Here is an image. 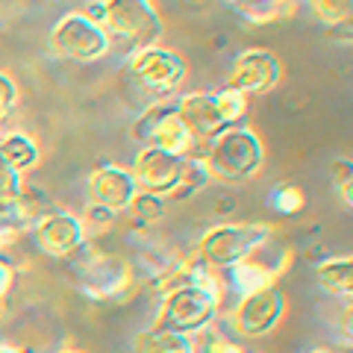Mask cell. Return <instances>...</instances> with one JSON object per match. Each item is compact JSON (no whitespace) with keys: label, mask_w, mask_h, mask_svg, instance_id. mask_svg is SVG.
<instances>
[{"label":"cell","mask_w":353,"mask_h":353,"mask_svg":"<svg viewBox=\"0 0 353 353\" xmlns=\"http://www.w3.org/2000/svg\"><path fill=\"white\" fill-rule=\"evenodd\" d=\"M221 271H212L203 283H185L176 285L168 294L159 297L157 309V327L168 333L194 336L215 324L218 309H221Z\"/></svg>","instance_id":"cell-1"},{"label":"cell","mask_w":353,"mask_h":353,"mask_svg":"<svg viewBox=\"0 0 353 353\" xmlns=\"http://www.w3.org/2000/svg\"><path fill=\"white\" fill-rule=\"evenodd\" d=\"M203 165L209 176L221 183L253 180L265 165V145L248 124L227 127L206 145Z\"/></svg>","instance_id":"cell-2"},{"label":"cell","mask_w":353,"mask_h":353,"mask_svg":"<svg viewBox=\"0 0 353 353\" xmlns=\"http://www.w3.org/2000/svg\"><path fill=\"white\" fill-rule=\"evenodd\" d=\"M274 239V230L262 221L250 224H215L197 241V259L212 271H227L236 262L253 256L259 248H265Z\"/></svg>","instance_id":"cell-3"},{"label":"cell","mask_w":353,"mask_h":353,"mask_svg":"<svg viewBox=\"0 0 353 353\" xmlns=\"http://www.w3.org/2000/svg\"><path fill=\"white\" fill-rule=\"evenodd\" d=\"M132 139L139 141L141 148H157L165 153H174V157L183 159H203L206 145L192 139V132L185 130V124L176 115L174 103H153L132 121Z\"/></svg>","instance_id":"cell-4"},{"label":"cell","mask_w":353,"mask_h":353,"mask_svg":"<svg viewBox=\"0 0 353 353\" xmlns=\"http://www.w3.org/2000/svg\"><path fill=\"white\" fill-rule=\"evenodd\" d=\"M103 9L106 36L127 44L130 50L153 48L162 39L165 24L153 0H103Z\"/></svg>","instance_id":"cell-5"},{"label":"cell","mask_w":353,"mask_h":353,"mask_svg":"<svg viewBox=\"0 0 353 353\" xmlns=\"http://www.w3.org/2000/svg\"><path fill=\"white\" fill-rule=\"evenodd\" d=\"M77 274H80V292L92 301H124L132 292V265L112 253L101 250H85V245L77 250Z\"/></svg>","instance_id":"cell-6"},{"label":"cell","mask_w":353,"mask_h":353,"mask_svg":"<svg viewBox=\"0 0 353 353\" xmlns=\"http://www.w3.org/2000/svg\"><path fill=\"white\" fill-rule=\"evenodd\" d=\"M127 71L132 77V83L139 88H145L153 97H168L174 92H180V85L185 83V59L176 50L168 48H141L132 50V57L127 62Z\"/></svg>","instance_id":"cell-7"},{"label":"cell","mask_w":353,"mask_h":353,"mask_svg":"<svg viewBox=\"0 0 353 353\" xmlns=\"http://www.w3.org/2000/svg\"><path fill=\"white\" fill-rule=\"evenodd\" d=\"M50 48L62 59L88 65V62H97L106 57L109 48H112V39L106 36L103 27L92 24L83 12H68L53 24Z\"/></svg>","instance_id":"cell-8"},{"label":"cell","mask_w":353,"mask_h":353,"mask_svg":"<svg viewBox=\"0 0 353 353\" xmlns=\"http://www.w3.org/2000/svg\"><path fill=\"white\" fill-rule=\"evenodd\" d=\"M285 318V294L277 285H268L262 292L239 297V303L230 312V327L236 339H265L283 324Z\"/></svg>","instance_id":"cell-9"},{"label":"cell","mask_w":353,"mask_h":353,"mask_svg":"<svg viewBox=\"0 0 353 353\" xmlns=\"http://www.w3.org/2000/svg\"><path fill=\"white\" fill-rule=\"evenodd\" d=\"M32 239H36V245L44 256L71 259L85 245L83 218L65 212V209H50L48 215H41L32 224Z\"/></svg>","instance_id":"cell-10"},{"label":"cell","mask_w":353,"mask_h":353,"mask_svg":"<svg viewBox=\"0 0 353 353\" xmlns=\"http://www.w3.org/2000/svg\"><path fill=\"white\" fill-rule=\"evenodd\" d=\"M283 80V65L280 57L265 48H248L233 59V71H230V83L239 88L241 94H268Z\"/></svg>","instance_id":"cell-11"},{"label":"cell","mask_w":353,"mask_h":353,"mask_svg":"<svg viewBox=\"0 0 353 353\" xmlns=\"http://www.w3.org/2000/svg\"><path fill=\"white\" fill-rule=\"evenodd\" d=\"M183 157H174V153H165L157 148H141L132 159V180L141 192H150V194H159V197H168L174 192L176 180L183 174Z\"/></svg>","instance_id":"cell-12"},{"label":"cell","mask_w":353,"mask_h":353,"mask_svg":"<svg viewBox=\"0 0 353 353\" xmlns=\"http://www.w3.org/2000/svg\"><path fill=\"white\" fill-rule=\"evenodd\" d=\"M136 192L139 185L132 180V174L127 168H121V165H101L88 176L92 203H101L106 209H112V212H124Z\"/></svg>","instance_id":"cell-13"},{"label":"cell","mask_w":353,"mask_h":353,"mask_svg":"<svg viewBox=\"0 0 353 353\" xmlns=\"http://www.w3.org/2000/svg\"><path fill=\"white\" fill-rule=\"evenodd\" d=\"M176 106V115L185 124V130L192 132L194 141H212L224 127V121L218 115V106H215V97L209 92H192V94H183L180 101L174 103Z\"/></svg>","instance_id":"cell-14"},{"label":"cell","mask_w":353,"mask_h":353,"mask_svg":"<svg viewBox=\"0 0 353 353\" xmlns=\"http://www.w3.org/2000/svg\"><path fill=\"white\" fill-rule=\"evenodd\" d=\"M227 289H233L236 294H253V292H262L268 285H277V277L283 274V265L274 262V259H265L262 248L253 253V256L236 262L233 268H227Z\"/></svg>","instance_id":"cell-15"},{"label":"cell","mask_w":353,"mask_h":353,"mask_svg":"<svg viewBox=\"0 0 353 353\" xmlns=\"http://www.w3.org/2000/svg\"><path fill=\"white\" fill-rule=\"evenodd\" d=\"M315 283L327 297L333 301H350L353 294V259L347 256H330L315 265Z\"/></svg>","instance_id":"cell-16"},{"label":"cell","mask_w":353,"mask_h":353,"mask_svg":"<svg viewBox=\"0 0 353 353\" xmlns=\"http://www.w3.org/2000/svg\"><path fill=\"white\" fill-rule=\"evenodd\" d=\"M127 218H130V227L136 230V233H148V230H153L159 224V221L165 218V212H168V201L159 194H150V192H136L132 194V201L127 203Z\"/></svg>","instance_id":"cell-17"},{"label":"cell","mask_w":353,"mask_h":353,"mask_svg":"<svg viewBox=\"0 0 353 353\" xmlns=\"http://www.w3.org/2000/svg\"><path fill=\"white\" fill-rule=\"evenodd\" d=\"M0 157H3L9 168L24 176L27 171H32L39 165L41 153L36 141L24 136V132H6V136H0Z\"/></svg>","instance_id":"cell-18"},{"label":"cell","mask_w":353,"mask_h":353,"mask_svg":"<svg viewBox=\"0 0 353 353\" xmlns=\"http://www.w3.org/2000/svg\"><path fill=\"white\" fill-rule=\"evenodd\" d=\"M132 353H194V347H192V336H180V333L150 327V330L136 333V339H132Z\"/></svg>","instance_id":"cell-19"},{"label":"cell","mask_w":353,"mask_h":353,"mask_svg":"<svg viewBox=\"0 0 353 353\" xmlns=\"http://www.w3.org/2000/svg\"><path fill=\"white\" fill-rule=\"evenodd\" d=\"M24 189V176L12 171L0 157V230H15V209Z\"/></svg>","instance_id":"cell-20"},{"label":"cell","mask_w":353,"mask_h":353,"mask_svg":"<svg viewBox=\"0 0 353 353\" xmlns=\"http://www.w3.org/2000/svg\"><path fill=\"white\" fill-rule=\"evenodd\" d=\"M209 180H212V176H209L203 159H185L180 180H176L174 192L165 197V201H189V197H194L197 192H203V189H206Z\"/></svg>","instance_id":"cell-21"},{"label":"cell","mask_w":353,"mask_h":353,"mask_svg":"<svg viewBox=\"0 0 353 353\" xmlns=\"http://www.w3.org/2000/svg\"><path fill=\"white\" fill-rule=\"evenodd\" d=\"M192 347H194V353H248L236 336L224 333V330L215 327V324H209L206 330H201V333H194Z\"/></svg>","instance_id":"cell-22"},{"label":"cell","mask_w":353,"mask_h":353,"mask_svg":"<svg viewBox=\"0 0 353 353\" xmlns=\"http://www.w3.org/2000/svg\"><path fill=\"white\" fill-rule=\"evenodd\" d=\"M268 206L283 218L301 215L306 209V194H303L301 185H294V183H277L268 192Z\"/></svg>","instance_id":"cell-23"},{"label":"cell","mask_w":353,"mask_h":353,"mask_svg":"<svg viewBox=\"0 0 353 353\" xmlns=\"http://www.w3.org/2000/svg\"><path fill=\"white\" fill-rule=\"evenodd\" d=\"M212 97H215V106H218V115H221V121H224V127L245 124V118H248V94H241L239 88H233V85H224Z\"/></svg>","instance_id":"cell-24"},{"label":"cell","mask_w":353,"mask_h":353,"mask_svg":"<svg viewBox=\"0 0 353 353\" xmlns=\"http://www.w3.org/2000/svg\"><path fill=\"white\" fill-rule=\"evenodd\" d=\"M315 18L327 27H339V24H350V12H353V0H309Z\"/></svg>","instance_id":"cell-25"},{"label":"cell","mask_w":353,"mask_h":353,"mask_svg":"<svg viewBox=\"0 0 353 353\" xmlns=\"http://www.w3.org/2000/svg\"><path fill=\"white\" fill-rule=\"evenodd\" d=\"M330 180H333V192L347 209L353 206V162L347 157L333 159L330 165Z\"/></svg>","instance_id":"cell-26"},{"label":"cell","mask_w":353,"mask_h":353,"mask_svg":"<svg viewBox=\"0 0 353 353\" xmlns=\"http://www.w3.org/2000/svg\"><path fill=\"white\" fill-rule=\"evenodd\" d=\"M115 221H118V212H112V209H106L101 203H88L85 206V212H83V227H85V233H88V227H94V230H112L115 227Z\"/></svg>","instance_id":"cell-27"},{"label":"cell","mask_w":353,"mask_h":353,"mask_svg":"<svg viewBox=\"0 0 353 353\" xmlns=\"http://www.w3.org/2000/svg\"><path fill=\"white\" fill-rule=\"evenodd\" d=\"M15 101H18V85H15V80L9 74L0 71V124H3V121L12 115Z\"/></svg>","instance_id":"cell-28"},{"label":"cell","mask_w":353,"mask_h":353,"mask_svg":"<svg viewBox=\"0 0 353 353\" xmlns=\"http://www.w3.org/2000/svg\"><path fill=\"white\" fill-rule=\"evenodd\" d=\"M12 285H15V265L6 253H0V303L6 301V294L12 292Z\"/></svg>","instance_id":"cell-29"},{"label":"cell","mask_w":353,"mask_h":353,"mask_svg":"<svg viewBox=\"0 0 353 353\" xmlns=\"http://www.w3.org/2000/svg\"><path fill=\"white\" fill-rule=\"evenodd\" d=\"M80 12L92 21V24H97V27H103V21H106V9H103V0H92L85 9H80Z\"/></svg>","instance_id":"cell-30"},{"label":"cell","mask_w":353,"mask_h":353,"mask_svg":"<svg viewBox=\"0 0 353 353\" xmlns=\"http://www.w3.org/2000/svg\"><path fill=\"white\" fill-rule=\"evenodd\" d=\"M227 3H230V6H233V9H236V12H239V9H241V6H248V3H253V0H227Z\"/></svg>","instance_id":"cell-31"},{"label":"cell","mask_w":353,"mask_h":353,"mask_svg":"<svg viewBox=\"0 0 353 353\" xmlns=\"http://www.w3.org/2000/svg\"><path fill=\"white\" fill-rule=\"evenodd\" d=\"M0 353H27V350H21V347H12V345H0Z\"/></svg>","instance_id":"cell-32"},{"label":"cell","mask_w":353,"mask_h":353,"mask_svg":"<svg viewBox=\"0 0 353 353\" xmlns=\"http://www.w3.org/2000/svg\"><path fill=\"white\" fill-rule=\"evenodd\" d=\"M309 353H336V350H330V347H315V350H309Z\"/></svg>","instance_id":"cell-33"},{"label":"cell","mask_w":353,"mask_h":353,"mask_svg":"<svg viewBox=\"0 0 353 353\" xmlns=\"http://www.w3.org/2000/svg\"><path fill=\"white\" fill-rule=\"evenodd\" d=\"M59 353H80V350H59Z\"/></svg>","instance_id":"cell-34"},{"label":"cell","mask_w":353,"mask_h":353,"mask_svg":"<svg viewBox=\"0 0 353 353\" xmlns=\"http://www.w3.org/2000/svg\"><path fill=\"white\" fill-rule=\"evenodd\" d=\"M0 318H3V303H0Z\"/></svg>","instance_id":"cell-35"},{"label":"cell","mask_w":353,"mask_h":353,"mask_svg":"<svg viewBox=\"0 0 353 353\" xmlns=\"http://www.w3.org/2000/svg\"><path fill=\"white\" fill-rule=\"evenodd\" d=\"M0 253H3V239H0Z\"/></svg>","instance_id":"cell-36"}]
</instances>
